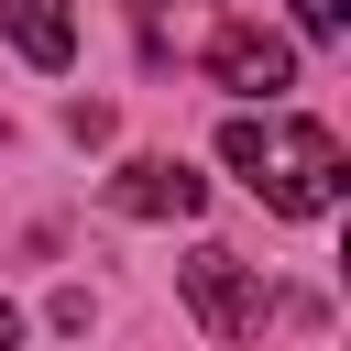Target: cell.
<instances>
[{"label": "cell", "mask_w": 351, "mask_h": 351, "mask_svg": "<svg viewBox=\"0 0 351 351\" xmlns=\"http://www.w3.org/2000/svg\"><path fill=\"white\" fill-rule=\"evenodd\" d=\"M208 77L241 88V99H285V88H296V44L263 33V22H230V33L208 44Z\"/></svg>", "instance_id": "obj_3"}, {"label": "cell", "mask_w": 351, "mask_h": 351, "mask_svg": "<svg viewBox=\"0 0 351 351\" xmlns=\"http://www.w3.org/2000/svg\"><path fill=\"white\" fill-rule=\"evenodd\" d=\"M110 208H121V219H197V208H208V176H186L176 154H132V165L110 176Z\"/></svg>", "instance_id": "obj_4"}, {"label": "cell", "mask_w": 351, "mask_h": 351, "mask_svg": "<svg viewBox=\"0 0 351 351\" xmlns=\"http://www.w3.org/2000/svg\"><path fill=\"white\" fill-rule=\"evenodd\" d=\"M296 33H307V44H340V33H351V0H296Z\"/></svg>", "instance_id": "obj_6"}, {"label": "cell", "mask_w": 351, "mask_h": 351, "mask_svg": "<svg viewBox=\"0 0 351 351\" xmlns=\"http://www.w3.org/2000/svg\"><path fill=\"white\" fill-rule=\"evenodd\" d=\"M176 285H186V307L208 318V340H241V329H263V285L241 274V252H219V241H197V252L176 263Z\"/></svg>", "instance_id": "obj_2"}, {"label": "cell", "mask_w": 351, "mask_h": 351, "mask_svg": "<svg viewBox=\"0 0 351 351\" xmlns=\"http://www.w3.org/2000/svg\"><path fill=\"white\" fill-rule=\"evenodd\" d=\"M132 11H154V0H132Z\"/></svg>", "instance_id": "obj_8"}, {"label": "cell", "mask_w": 351, "mask_h": 351, "mask_svg": "<svg viewBox=\"0 0 351 351\" xmlns=\"http://www.w3.org/2000/svg\"><path fill=\"white\" fill-rule=\"evenodd\" d=\"M0 33H11L33 66H66V55H77V22H66V0H0Z\"/></svg>", "instance_id": "obj_5"}, {"label": "cell", "mask_w": 351, "mask_h": 351, "mask_svg": "<svg viewBox=\"0 0 351 351\" xmlns=\"http://www.w3.org/2000/svg\"><path fill=\"white\" fill-rule=\"evenodd\" d=\"M0 351H22V307L11 296H0Z\"/></svg>", "instance_id": "obj_7"}, {"label": "cell", "mask_w": 351, "mask_h": 351, "mask_svg": "<svg viewBox=\"0 0 351 351\" xmlns=\"http://www.w3.org/2000/svg\"><path fill=\"white\" fill-rule=\"evenodd\" d=\"M219 165H230L263 208H285V219H329V208H340V186H351L340 143H329L318 121H285L274 99H263V110H241V121L219 132Z\"/></svg>", "instance_id": "obj_1"}]
</instances>
